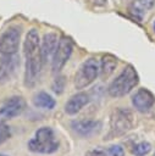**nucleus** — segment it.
<instances>
[{"label": "nucleus", "instance_id": "nucleus-1", "mask_svg": "<svg viewBox=\"0 0 155 156\" xmlns=\"http://www.w3.org/2000/svg\"><path fill=\"white\" fill-rule=\"evenodd\" d=\"M23 49H24V56H26L24 83L27 87H33L38 80L40 68L43 65L40 39H39V34L37 29L28 30Z\"/></svg>", "mask_w": 155, "mask_h": 156}, {"label": "nucleus", "instance_id": "nucleus-2", "mask_svg": "<svg viewBox=\"0 0 155 156\" xmlns=\"http://www.w3.org/2000/svg\"><path fill=\"white\" fill-rule=\"evenodd\" d=\"M28 149L34 154H54L59 150V139L50 127H41L28 141Z\"/></svg>", "mask_w": 155, "mask_h": 156}, {"label": "nucleus", "instance_id": "nucleus-3", "mask_svg": "<svg viewBox=\"0 0 155 156\" xmlns=\"http://www.w3.org/2000/svg\"><path fill=\"white\" fill-rule=\"evenodd\" d=\"M139 82V77L133 66H126L121 73L110 83L107 91L112 98H120L128 94Z\"/></svg>", "mask_w": 155, "mask_h": 156}, {"label": "nucleus", "instance_id": "nucleus-4", "mask_svg": "<svg viewBox=\"0 0 155 156\" xmlns=\"http://www.w3.org/2000/svg\"><path fill=\"white\" fill-rule=\"evenodd\" d=\"M100 73V65L98 60L90 57L85 60L78 68L74 76V88L84 89L90 85Z\"/></svg>", "mask_w": 155, "mask_h": 156}, {"label": "nucleus", "instance_id": "nucleus-5", "mask_svg": "<svg viewBox=\"0 0 155 156\" xmlns=\"http://www.w3.org/2000/svg\"><path fill=\"white\" fill-rule=\"evenodd\" d=\"M133 126V115L129 110L118 108L111 116V124H110V134L112 136L121 135L128 132Z\"/></svg>", "mask_w": 155, "mask_h": 156}, {"label": "nucleus", "instance_id": "nucleus-6", "mask_svg": "<svg viewBox=\"0 0 155 156\" xmlns=\"http://www.w3.org/2000/svg\"><path fill=\"white\" fill-rule=\"evenodd\" d=\"M21 27L11 26L0 35V52L2 55L16 54L20 48Z\"/></svg>", "mask_w": 155, "mask_h": 156}, {"label": "nucleus", "instance_id": "nucleus-7", "mask_svg": "<svg viewBox=\"0 0 155 156\" xmlns=\"http://www.w3.org/2000/svg\"><path fill=\"white\" fill-rule=\"evenodd\" d=\"M72 51H73V44H72L71 39L66 38V37H62L59 40L56 50H55V52L52 55V58H51V65H52V71L54 72H60L62 69V67L68 61Z\"/></svg>", "mask_w": 155, "mask_h": 156}, {"label": "nucleus", "instance_id": "nucleus-8", "mask_svg": "<svg viewBox=\"0 0 155 156\" xmlns=\"http://www.w3.org/2000/svg\"><path fill=\"white\" fill-rule=\"evenodd\" d=\"M24 100L21 96H12L7 99L0 107V122L11 119L18 115L24 108Z\"/></svg>", "mask_w": 155, "mask_h": 156}, {"label": "nucleus", "instance_id": "nucleus-9", "mask_svg": "<svg viewBox=\"0 0 155 156\" xmlns=\"http://www.w3.org/2000/svg\"><path fill=\"white\" fill-rule=\"evenodd\" d=\"M20 66V58L16 54L2 55L0 58V85L9 82L16 73Z\"/></svg>", "mask_w": 155, "mask_h": 156}, {"label": "nucleus", "instance_id": "nucleus-10", "mask_svg": "<svg viewBox=\"0 0 155 156\" xmlns=\"http://www.w3.org/2000/svg\"><path fill=\"white\" fill-rule=\"evenodd\" d=\"M71 127L78 135L89 138L99 132L101 123L99 121H93V119H78V121H73L71 123Z\"/></svg>", "mask_w": 155, "mask_h": 156}, {"label": "nucleus", "instance_id": "nucleus-11", "mask_svg": "<svg viewBox=\"0 0 155 156\" xmlns=\"http://www.w3.org/2000/svg\"><path fill=\"white\" fill-rule=\"evenodd\" d=\"M155 102L154 95L148 89H138L135 94L132 96V104L139 112H146L151 108V106Z\"/></svg>", "mask_w": 155, "mask_h": 156}, {"label": "nucleus", "instance_id": "nucleus-12", "mask_svg": "<svg viewBox=\"0 0 155 156\" xmlns=\"http://www.w3.org/2000/svg\"><path fill=\"white\" fill-rule=\"evenodd\" d=\"M57 35L55 33H45L43 37V40L40 43V50H41V58L43 63L48 60L52 58V55L57 46Z\"/></svg>", "mask_w": 155, "mask_h": 156}, {"label": "nucleus", "instance_id": "nucleus-13", "mask_svg": "<svg viewBox=\"0 0 155 156\" xmlns=\"http://www.w3.org/2000/svg\"><path fill=\"white\" fill-rule=\"evenodd\" d=\"M154 5H155V0H134L129 5L128 11L134 20L142 21L145 13L149 10H151Z\"/></svg>", "mask_w": 155, "mask_h": 156}, {"label": "nucleus", "instance_id": "nucleus-14", "mask_svg": "<svg viewBox=\"0 0 155 156\" xmlns=\"http://www.w3.org/2000/svg\"><path fill=\"white\" fill-rule=\"evenodd\" d=\"M89 102V96L85 93H77L76 95L71 96L70 100L65 105V112L67 115H76Z\"/></svg>", "mask_w": 155, "mask_h": 156}, {"label": "nucleus", "instance_id": "nucleus-15", "mask_svg": "<svg viewBox=\"0 0 155 156\" xmlns=\"http://www.w3.org/2000/svg\"><path fill=\"white\" fill-rule=\"evenodd\" d=\"M33 105L38 108H43V110H52L55 107V100L54 98L45 93V91H39L33 96Z\"/></svg>", "mask_w": 155, "mask_h": 156}, {"label": "nucleus", "instance_id": "nucleus-16", "mask_svg": "<svg viewBox=\"0 0 155 156\" xmlns=\"http://www.w3.org/2000/svg\"><path fill=\"white\" fill-rule=\"evenodd\" d=\"M117 66V58L112 55H105L103 56L101 58V62H100V76L105 79V78H109L115 68Z\"/></svg>", "mask_w": 155, "mask_h": 156}, {"label": "nucleus", "instance_id": "nucleus-17", "mask_svg": "<svg viewBox=\"0 0 155 156\" xmlns=\"http://www.w3.org/2000/svg\"><path fill=\"white\" fill-rule=\"evenodd\" d=\"M150 150H151V145L148 141H142V143H138L137 145L133 146L132 152L135 156H144V155L149 154Z\"/></svg>", "mask_w": 155, "mask_h": 156}, {"label": "nucleus", "instance_id": "nucleus-18", "mask_svg": "<svg viewBox=\"0 0 155 156\" xmlns=\"http://www.w3.org/2000/svg\"><path fill=\"white\" fill-rule=\"evenodd\" d=\"M10 136H11V129H10V127H7L6 124L0 123V145L2 143H5Z\"/></svg>", "mask_w": 155, "mask_h": 156}, {"label": "nucleus", "instance_id": "nucleus-19", "mask_svg": "<svg viewBox=\"0 0 155 156\" xmlns=\"http://www.w3.org/2000/svg\"><path fill=\"white\" fill-rule=\"evenodd\" d=\"M110 156H124V150L121 145H112L109 149Z\"/></svg>", "mask_w": 155, "mask_h": 156}, {"label": "nucleus", "instance_id": "nucleus-20", "mask_svg": "<svg viewBox=\"0 0 155 156\" xmlns=\"http://www.w3.org/2000/svg\"><path fill=\"white\" fill-rule=\"evenodd\" d=\"M85 156H110V154L101 149H93V150L88 151Z\"/></svg>", "mask_w": 155, "mask_h": 156}, {"label": "nucleus", "instance_id": "nucleus-21", "mask_svg": "<svg viewBox=\"0 0 155 156\" xmlns=\"http://www.w3.org/2000/svg\"><path fill=\"white\" fill-rule=\"evenodd\" d=\"M95 6H104L107 0H90Z\"/></svg>", "mask_w": 155, "mask_h": 156}, {"label": "nucleus", "instance_id": "nucleus-22", "mask_svg": "<svg viewBox=\"0 0 155 156\" xmlns=\"http://www.w3.org/2000/svg\"><path fill=\"white\" fill-rule=\"evenodd\" d=\"M153 29H154V32H155V21H154V23H153Z\"/></svg>", "mask_w": 155, "mask_h": 156}, {"label": "nucleus", "instance_id": "nucleus-23", "mask_svg": "<svg viewBox=\"0 0 155 156\" xmlns=\"http://www.w3.org/2000/svg\"><path fill=\"white\" fill-rule=\"evenodd\" d=\"M0 156H6V155H2V154H0Z\"/></svg>", "mask_w": 155, "mask_h": 156}, {"label": "nucleus", "instance_id": "nucleus-24", "mask_svg": "<svg viewBox=\"0 0 155 156\" xmlns=\"http://www.w3.org/2000/svg\"><path fill=\"white\" fill-rule=\"evenodd\" d=\"M154 156H155V155H154Z\"/></svg>", "mask_w": 155, "mask_h": 156}]
</instances>
